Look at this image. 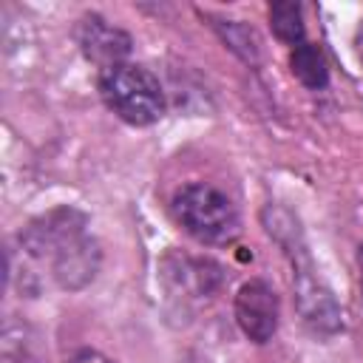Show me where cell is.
<instances>
[{"label": "cell", "mask_w": 363, "mask_h": 363, "mask_svg": "<svg viewBox=\"0 0 363 363\" xmlns=\"http://www.w3.org/2000/svg\"><path fill=\"white\" fill-rule=\"evenodd\" d=\"M173 216L201 244H230L241 233L235 204L213 184L193 182L173 196Z\"/></svg>", "instance_id": "obj_1"}, {"label": "cell", "mask_w": 363, "mask_h": 363, "mask_svg": "<svg viewBox=\"0 0 363 363\" xmlns=\"http://www.w3.org/2000/svg\"><path fill=\"white\" fill-rule=\"evenodd\" d=\"M99 91L105 105L130 125H153L164 113L162 85L145 65L122 62L102 71Z\"/></svg>", "instance_id": "obj_2"}, {"label": "cell", "mask_w": 363, "mask_h": 363, "mask_svg": "<svg viewBox=\"0 0 363 363\" xmlns=\"http://www.w3.org/2000/svg\"><path fill=\"white\" fill-rule=\"evenodd\" d=\"M278 295L264 278H250L235 292V320L252 343H267L278 329Z\"/></svg>", "instance_id": "obj_3"}, {"label": "cell", "mask_w": 363, "mask_h": 363, "mask_svg": "<svg viewBox=\"0 0 363 363\" xmlns=\"http://www.w3.org/2000/svg\"><path fill=\"white\" fill-rule=\"evenodd\" d=\"M295 303H298V312L303 318V323L312 329V332H320V335H335L343 329V312L337 306V301L332 298V292L312 275V267L309 264H295Z\"/></svg>", "instance_id": "obj_4"}, {"label": "cell", "mask_w": 363, "mask_h": 363, "mask_svg": "<svg viewBox=\"0 0 363 363\" xmlns=\"http://www.w3.org/2000/svg\"><path fill=\"white\" fill-rule=\"evenodd\" d=\"M82 235H85V216L77 213L74 207H62L34 218L20 233V244L37 258H45V255L54 258L62 247H68Z\"/></svg>", "instance_id": "obj_5"}, {"label": "cell", "mask_w": 363, "mask_h": 363, "mask_svg": "<svg viewBox=\"0 0 363 363\" xmlns=\"http://www.w3.org/2000/svg\"><path fill=\"white\" fill-rule=\"evenodd\" d=\"M77 37H79L82 54H85L91 62H96L102 71H108V68H113V65H122L125 57L130 54V37H128L122 28L105 23V20L96 17V14H91V17L82 20Z\"/></svg>", "instance_id": "obj_6"}, {"label": "cell", "mask_w": 363, "mask_h": 363, "mask_svg": "<svg viewBox=\"0 0 363 363\" xmlns=\"http://www.w3.org/2000/svg\"><path fill=\"white\" fill-rule=\"evenodd\" d=\"M51 264H54V278L62 289H82L85 284L94 281L99 269V247L94 238L82 235L68 247H62L51 258Z\"/></svg>", "instance_id": "obj_7"}, {"label": "cell", "mask_w": 363, "mask_h": 363, "mask_svg": "<svg viewBox=\"0 0 363 363\" xmlns=\"http://www.w3.org/2000/svg\"><path fill=\"white\" fill-rule=\"evenodd\" d=\"M289 68L295 74V79L312 91L318 88H326L329 82V65H326V57L323 51L315 45V43H301L292 48L289 54Z\"/></svg>", "instance_id": "obj_8"}, {"label": "cell", "mask_w": 363, "mask_h": 363, "mask_svg": "<svg viewBox=\"0 0 363 363\" xmlns=\"http://www.w3.org/2000/svg\"><path fill=\"white\" fill-rule=\"evenodd\" d=\"M213 28L230 45V51H235L244 62H258L261 40H258V34H255L252 26H247L241 20H218V17H213Z\"/></svg>", "instance_id": "obj_9"}, {"label": "cell", "mask_w": 363, "mask_h": 363, "mask_svg": "<svg viewBox=\"0 0 363 363\" xmlns=\"http://www.w3.org/2000/svg\"><path fill=\"white\" fill-rule=\"evenodd\" d=\"M269 26H272V34L281 43L301 45L303 43V11H301V3H292V0L269 3Z\"/></svg>", "instance_id": "obj_10"}, {"label": "cell", "mask_w": 363, "mask_h": 363, "mask_svg": "<svg viewBox=\"0 0 363 363\" xmlns=\"http://www.w3.org/2000/svg\"><path fill=\"white\" fill-rule=\"evenodd\" d=\"M71 363H113V360H111V357H105V354H99V352H94V349H85V352L74 354V357H71Z\"/></svg>", "instance_id": "obj_11"}, {"label": "cell", "mask_w": 363, "mask_h": 363, "mask_svg": "<svg viewBox=\"0 0 363 363\" xmlns=\"http://www.w3.org/2000/svg\"><path fill=\"white\" fill-rule=\"evenodd\" d=\"M357 264H360V286H363V244H360V252H357Z\"/></svg>", "instance_id": "obj_12"}]
</instances>
